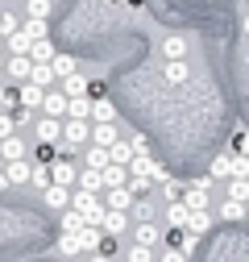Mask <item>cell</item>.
Listing matches in <instances>:
<instances>
[{
  "mask_svg": "<svg viewBox=\"0 0 249 262\" xmlns=\"http://www.w3.org/2000/svg\"><path fill=\"white\" fill-rule=\"evenodd\" d=\"M100 175H104V191H108V187H124V183H129V167H112V162H108Z\"/></svg>",
  "mask_w": 249,
  "mask_h": 262,
  "instance_id": "26",
  "label": "cell"
},
{
  "mask_svg": "<svg viewBox=\"0 0 249 262\" xmlns=\"http://www.w3.org/2000/svg\"><path fill=\"white\" fill-rule=\"evenodd\" d=\"M245 179H249V175H245Z\"/></svg>",
  "mask_w": 249,
  "mask_h": 262,
  "instance_id": "53",
  "label": "cell"
},
{
  "mask_svg": "<svg viewBox=\"0 0 249 262\" xmlns=\"http://www.w3.org/2000/svg\"><path fill=\"white\" fill-rule=\"evenodd\" d=\"M54 54H58V50H54V42H50V38H38L34 46H29V62H50Z\"/></svg>",
  "mask_w": 249,
  "mask_h": 262,
  "instance_id": "28",
  "label": "cell"
},
{
  "mask_svg": "<svg viewBox=\"0 0 249 262\" xmlns=\"http://www.w3.org/2000/svg\"><path fill=\"white\" fill-rule=\"evenodd\" d=\"M71 237L79 242V254H96V250H100V242H104V233H100L96 225H83L79 233H71Z\"/></svg>",
  "mask_w": 249,
  "mask_h": 262,
  "instance_id": "10",
  "label": "cell"
},
{
  "mask_svg": "<svg viewBox=\"0 0 249 262\" xmlns=\"http://www.w3.org/2000/svg\"><path fill=\"white\" fill-rule=\"evenodd\" d=\"M13 129H17V125H13V117H9V113H0V142L13 138Z\"/></svg>",
  "mask_w": 249,
  "mask_h": 262,
  "instance_id": "45",
  "label": "cell"
},
{
  "mask_svg": "<svg viewBox=\"0 0 249 262\" xmlns=\"http://www.w3.org/2000/svg\"><path fill=\"white\" fill-rule=\"evenodd\" d=\"M87 262H112V258H104V254H87Z\"/></svg>",
  "mask_w": 249,
  "mask_h": 262,
  "instance_id": "47",
  "label": "cell"
},
{
  "mask_svg": "<svg viewBox=\"0 0 249 262\" xmlns=\"http://www.w3.org/2000/svg\"><path fill=\"white\" fill-rule=\"evenodd\" d=\"M29 67H34V62L21 58V54H9V58H5V75H9L13 83H25V79H29Z\"/></svg>",
  "mask_w": 249,
  "mask_h": 262,
  "instance_id": "12",
  "label": "cell"
},
{
  "mask_svg": "<svg viewBox=\"0 0 249 262\" xmlns=\"http://www.w3.org/2000/svg\"><path fill=\"white\" fill-rule=\"evenodd\" d=\"M220 221H225V225H241V221H245V204L225 195V200H220Z\"/></svg>",
  "mask_w": 249,
  "mask_h": 262,
  "instance_id": "23",
  "label": "cell"
},
{
  "mask_svg": "<svg viewBox=\"0 0 249 262\" xmlns=\"http://www.w3.org/2000/svg\"><path fill=\"white\" fill-rule=\"evenodd\" d=\"M21 92H17V100H21V108H29V113H34V108H42V88H34V83H17Z\"/></svg>",
  "mask_w": 249,
  "mask_h": 262,
  "instance_id": "19",
  "label": "cell"
},
{
  "mask_svg": "<svg viewBox=\"0 0 249 262\" xmlns=\"http://www.w3.org/2000/svg\"><path fill=\"white\" fill-rule=\"evenodd\" d=\"M187 54H191V38L187 34H166L162 38V58L166 62H187Z\"/></svg>",
  "mask_w": 249,
  "mask_h": 262,
  "instance_id": "5",
  "label": "cell"
},
{
  "mask_svg": "<svg viewBox=\"0 0 249 262\" xmlns=\"http://www.w3.org/2000/svg\"><path fill=\"white\" fill-rule=\"evenodd\" d=\"M71 212H79L87 225H100V216H104V200H100V195H91V191H71V204H67Z\"/></svg>",
  "mask_w": 249,
  "mask_h": 262,
  "instance_id": "2",
  "label": "cell"
},
{
  "mask_svg": "<svg viewBox=\"0 0 249 262\" xmlns=\"http://www.w3.org/2000/svg\"><path fill=\"white\" fill-rule=\"evenodd\" d=\"M0 71H5V54H0Z\"/></svg>",
  "mask_w": 249,
  "mask_h": 262,
  "instance_id": "50",
  "label": "cell"
},
{
  "mask_svg": "<svg viewBox=\"0 0 249 262\" xmlns=\"http://www.w3.org/2000/svg\"><path fill=\"white\" fill-rule=\"evenodd\" d=\"M21 29V21L13 17V13H0V38H9V34H17Z\"/></svg>",
  "mask_w": 249,
  "mask_h": 262,
  "instance_id": "40",
  "label": "cell"
},
{
  "mask_svg": "<svg viewBox=\"0 0 249 262\" xmlns=\"http://www.w3.org/2000/svg\"><path fill=\"white\" fill-rule=\"evenodd\" d=\"M38 142H42V146H58V142H62V121L42 117V121H38Z\"/></svg>",
  "mask_w": 249,
  "mask_h": 262,
  "instance_id": "11",
  "label": "cell"
},
{
  "mask_svg": "<svg viewBox=\"0 0 249 262\" xmlns=\"http://www.w3.org/2000/svg\"><path fill=\"white\" fill-rule=\"evenodd\" d=\"M158 254L154 250H145V246H129V254H124V262H154Z\"/></svg>",
  "mask_w": 249,
  "mask_h": 262,
  "instance_id": "38",
  "label": "cell"
},
{
  "mask_svg": "<svg viewBox=\"0 0 249 262\" xmlns=\"http://www.w3.org/2000/svg\"><path fill=\"white\" fill-rule=\"evenodd\" d=\"M187 225V208L175 200V204H166V229H183Z\"/></svg>",
  "mask_w": 249,
  "mask_h": 262,
  "instance_id": "35",
  "label": "cell"
},
{
  "mask_svg": "<svg viewBox=\"0 0 249 262\" xmlns=\"http://www.w3.org/2000/svg\"><path fill=\"white\" fill-rule=\"evenodd\" d=\"M212 200V179H191V183H183V195H179V204L187 212H204Z\"/></svg>",
  "mask_w": 249,
  "mask_h": 262,
  "instance_id": "1",
  "label": "cell"
},
{
  "mask_svg": "<svg viewBox=\"0 0 249 262\" xmlns=\"http://www.w3.org/2000/svg\"><path fill=\"white\" fill-rule=\"evenodd\" d=\"M225 191H229V200L249 204V179H241V175H237V179H229V187H225Z\"/></svg>",
  "mask_w": 249,
  "mask_h": 262,
  "instance_id": "32",
  "label": "cell"
},
{
  "mask_svg": "<svg viewBox=\"0 0 249 262\" xmlns=\"http://www.w3.org/2000/svg\"><path fill=\"white\" fill-rule=\"evenodd\" d=\"M212 179H233V150H220L212 158Z\"/></svg>",
  "mask_w": 249,
  "mask_h": 262,
  "instance_id": "25",
  "label": "cell"
},
{
  "mask_svg": "<svg viewBox=\"0 0 249 262\" xmlns=\"http://www.w3.org/2000/svg\"><path fill=\"white\" fill-rule=\"evenodd\" d=\"M96 229H100L104 237H120L124 229H129V212H112V208H104V216H100Z\"/></svg>",
  "mask_w": 249,
  "mask_h": 262,
  "instance_id": "6",
  "label": "cell"
},
{
  "mask_svg": "<svg viewBox=\"0 0 249 262\" xmlns=\"http://www.w3.org/2000/svg\"><path fill=\"white\" fill-rule=\"evenodd\" d=\"M166 79L170 83H183L187 79V62H166Z\"/></svg>",
  "mask_w": 249,
  "mask_h": 262,
  "instance_id": "41",
  "label": "cell"
},
{
  "mask_svg": "<svg viewBox=\"0 0 249 262\" xmlns=\"http://www.w3.org/2000/svg\"><path fill=\"white\" fill-rule=\"evenodd\" d=\"M154 262H187V254H183V250H175V246H166V250L154 258Z\"/></svg>",
  "mask_w": 249,
  "mask_h": 262,
  "instance_id": "44",
  "label": "cell"
},
{
  "mask_svg": "<svg viewBox=\"0 0 249 262\" xmlns=\"http://www.w3.org/2000/svg\"><path fill=\"white\" fill-rule=\"evenodd\" d=\"M0 158H5V162H17V158H25V142L13 134V138H5V142H0Z\"/></svg>",
  "mask_w": 249,
  "mask_h": 262,
  "instance_id": "29",
  "label": "cell"
},
{
  "mask_svg": "<svg viewBox=\"0 0 249 262\" xmlns=\"http://www.w3.org/2000/svg\"><path fill=\"white\" fill-rule=\"evenodd\" d=\"M104 208L129 212V208H133V191H129V187H108V191H104Z\"/></svg>",
  "mask_w": 249,
  "mask_h": 262,
  "instance_id": "9",
  "label": "cell"
},
{
  "mask_svg": "<svg viewBox=\"0 0 249 262\" xmlns=\"http://www.w3.org/2000/svg\"><path fill=\"white\" fill-rule=\"evenodd\" d=\"M58 254H67V258H75V254H79V242L62 233V237H58Z\"/></svg>",
  "mask_w": 249,
  "mask_h": 262,
  "instance_id": "43",
  "label": "cell"
},
{
  "mask_svg": "<svg viewBox=\"0 0 249 262\" xmlns=\"http://www.w3.org/2000/svg\"><path fill=\"white\" fill-rule=\"evenodd\" d=\"M29 183H34L38 191H46L50 187V167H42V162H38V167H29Z\"/></svg>",
  "mask_w": 249,
  "mask_h": 262,
  "instance_id": "37",
  "label": "cell"
},
{
  "mask_svg": "<svg viewBox=\"0 0 249 262\" xmlns=\"http://www.w3.org/2000/svg\"><path fill=\"white\" fill-rule=\"evenodd\" d=\"M46 167H50V183H54V187H75V175H79V167H75L71 158H50Z\"/></svg>",
  "mask_w": 249,
  "mask_h": 262,
  "instance_id": "4",
  "label": "cell"
},
{
  "mask_svg": "<svg viewBox=\"0 0 249 262\" xmlns=\"http://www.w3.org/2000/svg\"><path fill=\"white\" fill-rule=\"evenodd\" d=\"M50 71H54V79H67V75H75L79 67H75L71 54H54V58H50Z\"/></svg>",
  "mask_w": 249,
  "mask_h": 262,
  "instance_id": "27",
  "label": "cell"
},
{
  "mask_svg": "<svg viewBox=\"0 0 249 262\" xmlns=\"http://www.w3.org/2000/svg\"><path fill=\"white\" fill-rule=\"evenodd\" d=\"M129 212H133V221H137V225H150L154 216H158V208H154V200H150V195H137Z\"/></svg>",
  "mask_w": 249,
  "mask_h": 262,
  "instance_id": "21",
  "label": "cell"
},
{
  "mask_svg": "<svg viewBox=\"0 0 249 262\" xmlns=\"http://www.w3.org/2000/svg\"><path fill=\"white\" fill-rule=\"evenodd\" d=\"M83 158H87V167H91V171H104V167H108V150H100V146H87Z\"/></svg>",
  "mask_w": 249,
  "mask_h": 262,
  "instance_id": "36",
  "label": "cell"
},
{
  "mask_svg": "<svg viewBox=\"0 0 249 262\" xmlns=\"http://www.w3.org/2000/svg\"><path fill=\"white\" fill-rule=\"evenodd\" d=\"M21 29H25V34H29V38L38 42V38H46V29H50V25H46V21H25Z\"/></svg>",
  "mask_w": 249,
  "mask_h": 262,
  "instance_id": "42",
  "label": "cell"
},
{
  "mask_svg": "<svg viewBox=\"0 0 249 262\" xmlns=\"http://www.w3.org/2000/svg\"><path fill=\"white\" fill-rule=\"evenodd\" d=\"M154 191H158V195H162V204H175V200H179V195H183V183H179V179L170 175L166 183H158V187H154Z\"/></svg>",
  "mask_w": 249,
  "mask_h": 262,
  "instance_id": "31",
  "label": "cell"
},
{
  "mask_svg": "<svg viewBox=\"0 0 249 262\" xmlns=\"http://www.w3.org/2000/svg\"><path fill=\"white\" fill-rule=\"evenodd\" d=\"M91 117V96H75V100H67V117L62 121H87Z\"/></svg>",
  "mask_w": 249,
  "mask_h": 262,
  "instance_id": "20",
  "label": "cell"
},
{
  "mask_svg": "<svg viewBox=\"0 0 249 262\" xmlns=\"http://www.w3.org/2000/svg\"><path fill=\"white\" fill-rule=\"evenodd\" d=\"M91 92V83H87V75H67V79H62V96H67V100H75V96H87Z\"/></svg>",
  "mask_w": 249,
  "mask_h": 262,
  "instance_id": "18",
  "label": "cell"
},
{
  "mask_svg": "<svg viewBox=\"0 0 249 262\" xmlns=\"http://www.w3.org/2000/svg\"><path fill=\"white\" fill-rule=\"evenodd\" d=\"M87 138H91V121H62V150H79V146H87Z\"/></svg>",
  "mask_w": 249,
  "mask_h": 262,
  "instance_id": "3",
  "label": "cell"
},
{
  "mask_svg": "<svg viewBox=\"0 0 249 262\" xmlns=\"http://www.w3.org/2000/svg\"><path fill=\"white\" fill-rule=\"evenodd\" d=\"M0 42H5V38H0Z\"/></svg>",
  "mask_w": 249,
  "mask_h": 262,
  "instance_id": "52",
  "label": "cell"
},
{
  "mask_svg": "<svg viewBox=\"0 0 249 262\" xmlns=\"http://www.w3.org/2000/svg\"><path fill=\"white\" fill-rule=\"evenodd\" d=\"M183 229H187V233H195V237H204L208 229H212V212H208V208H204V212H187V225H183Z\"/></svg>",
  "mask_w": 249,
  "mask_h": 262,
  "instance_id": "22",
  "label": "cell"
},
{
  "mask_svg": "<svg viewBox=\"0 0 249 262\" xmlns=\"http://www.w3.org/2000/svg\"><path fill=\"white\" fill-rule=\"evenodd\" d=\"M83 225H87V221H83L79 212H71V208H67V212H62V221H58V229H62V233H67V237H71V233H79V229H83Z\"/></svg>",
  "mask_w": 249,
  "mask_h": 262,
  "instance_id": "34",
  "label": "cell"
},
{
  "mask_svg": "<svg viewBox=\"0 0 249 262\" xmlns=\"http://www.w3.org/2000/svg\"><path fill=\"white\" fill-rule=\"evenodd\" d=\"M5 179H9V187H13V183H29V158L5 162Z\"/></svg>",
  "mask_w": 249,
  "mask_h": 262,
  "instance_id": "24",
  "label": "cell"
},
{
  "mask_svg": "<svg viewBox=\"0 0 249 262\" xmlns=\"http://www.w3.org/2000/svg\"><path fill=\"white\" fill-rule=\"evenodd\" d=\"M116 138H120V134H116V121H112V125H91V138H87V146H100V150H108Z\"/></svg>",
  "mask_w": 249,
  "mask_h": 262,
  "instance_id": "15",
  "label": "cell"
},
{
  "mask_svg": "<svg viewBox=\"0 0 249 262\" xmlns=\"http://www.w3.org/2000/svg\"><path fill=\"white\" fill-rule=\"evenodd\" d=\"M245 38H249V17H245Z\"/></svg>",
  "mask_w": 249,
  "mask_h": 262,
  "instance_id": "49",
  "label": "cell"
},
{
  "mask_svg": "<svg viewBox=\"0 0 249 262\" xmlns=\"http://www.w3.org/2000/svg\"><path fill=\"white\" fill-rule=\"evenodd\" d=\"M133 246H145V250H158L162 246V229L158 225H133Z\"/></svg>",
  "mask_w": 249,
  "mask_h": 262,
  "instance_id": "8",
  "label": "cell"
},
{
  "mask_svg": "<svg viewBox=\"0 0 249 262\" xmlns=\"http://www.w3.org/2000/svg\"><path fill=\"white\" fill-rule=\"evenodd\" d=\"M42 113L54 117V121H62V117H67V96H62V92H46L42 96Z\"/></svg>",
  "mask_w": 249,
  "mask_h": 262,
  "instance_id": "14",
  "label": "cell"
},
{
  "mask_svg": "<svg viewBox=\"0 0 249 262\" xmlns=\"http://www.w3.org/2000/svg\"><path fill=\"white\" fill-rule=\"evenodd\" d=\"M91 125H112L116 121V104L108 100V96H91Z\"/></svg>",
  "mask_w": 249,
  "mask_h": 262,
  "instance_id": "7",
  "label": "cell"
},
{
  "mask_svg": "<svg viewBox=\"0 0 249 262\" xmlns=\"http://www.w3.org/2000/svg\"><path fill=\"white\" fill-rule=\"evenodd\" d=\"M0 191H9V179H5V171H0Z\"/></svg>",
  "mask_w": 249,
  "mask_h": 262,
  "instance_id": "48",
  "label": "cell"
},
{
  "mask_svg": "<svg viewBox=\"0 0 249 262\" xmlns=\"http://www.w3.org/2000/svg\"><path fill=\"white\" fill-rule=\"evenodd\" d=\"M29 46H34V38H29L25 29H17V34H9V54H21V58H29Z\"/></svg>",
  "mask_w": 249,
  "mask_h": 262,
  "instance_id": "30",
  "label": "cell"
},
{
  "mask_svg": "<svg viewBox=\"0 0 249 262\" xmlns=\"http://www.w3.org/2000/svg\"><path fill=\"white\" fill-rule=\"evenodd\" d=\"M75 187H79V191H91V195H100V191H104V175L91 171V167H83V171L75 175Z\"/></svg>",
  "mask_w": 249,
  "mask_h": 262,
  "instance_id": "13",
  "label": "cell"
},
{
  "mask_svg": "<svg viewBox=\"0 0 249 262\" xmlns=\"http://www.w3.org/2000/svg\"><path fill=\"white\" fill-rule=\"evenodd\" d=\"M245 221H249V204H245Z\"/></svg>",
  "mask_w": 249,
  "mask_h": 262,
  "instance_id": "51",
  "label": "cell"
},
{
  "mask_svg": "<svg viewBox=\"0 0 249 262\" xmlns=\"http://www.w3.org/2000/svg\"><path fill=\"white\" fill-rule=\"evenodd\" d=\"M124 187H129L133 200H137V195H150V191H154V179H150V175H129V183H124Z\"/></svg>",
  "mask_w": 249,
  "mask_h": 262,
  "instance_id": "33",
  "label": "cell"
},
{
  "mask_svg": "<svg viewBox=\"0 0 249 262\" xmlns=\"http://www.w3.org/2000/svg\"><path fill=\"white\" fill-rule=\"evenodd\" d=\"M129 158H133V146H129V138H116V142L108 146V162H112V167H129Z\"/></svg>",
  "mask_w": 249,
  "mask_h": 262,
  "instance_id": "17",
  "label": "cell"
},
{
  "mask_svg": "<svg viewBox=\"0 0 249 262\" xmlns=\"http://www.w3.org/2000/svg\"><path fill=\"white\" fill-rule=\"evenodd\" d=\"M50 17V0H29V21H46Z\"/></svg>",
  "mask_w": 249,
  "mask_h": 262,
  "instance_id": "39",
  "label": "cell"
},
{
  "mask_svg": "<svg viewBox=\"0 0 249 262\" xmlns=\"http://www.w3.org/2000/svg\"><path fill=\"white\" fill-rule=\"evenodd\" d=\"M237 146H241L237 154H245V158H249V134H241V142H237Z\"/></svg>",
  "mask_w": 249,
  "mask_h": 262,
  "instance_id": "46",
  "label": "cell"
},
{
  "mask_svg": "<svg viewBox=\"0 0 249 262\" xmlns=\"http://www.w3.org/2000/svg\"><path fill=\"white\" fill-rule=\"evenodd\" d=\"M42 200H46L54 212H67V204H71V187H54V183H50V187L42 191Z\"/></svg>",
  "mask_w": 249,
  "mask_h": 262,
  "instance_id": "16",
  "label": "cell"
}]
</instances>
